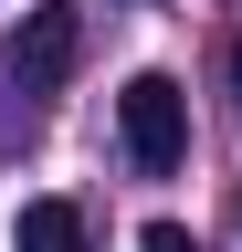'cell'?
Masks as SVG:
<instances>
[{"instance_id":"obj_1","label":"cell","mask_w":242,"mask_h":252,"mask_svg":"<svg viewBox=\"0 0 242 252\" xmlns=\"http://www.w3.org/2000/svg\"><path fill=\"white\" fill-rule=\"evenodd\" d=\"M116 126H127V158H137L147 179L179 168V158H190V94H179V74H127Z\"/></svg>"},{"instance_id":"obj_2","label":"cell","mask_w":242,"mask_h":252,"mask_svg":"<svg viewBox=\"0 0 242 252\" xmlns=\"http://www.w3.org/2000/svg\"><path fill=\"white\" fill-rule=\"evenodd\" d=\"M74 53H84V11H74V0H32L0 63H11V84H21V94H53V84L74 74Z\"/></svg>"},{"instance_id":"obj_3","label":"cell","mask_w":242,"mask_h":252,"mask_svg":"<svg viewBox=\"0 0 242 252\" xmlns=\"http://www.w3.org/2000/svg\"><path fill=\"white\" fill-rule=\"evenodd\" d=\"M11 252H95V242H84V210H74V200H21Z\"/></svg>"},{"instance_id":"obj_4","label":"cell","mask_w":242,"mask_h":252,"mask_svg":"<svg viewBox=\"0 0 242 252\" xmlns=\"http://www.w3.org/2000/svg\"><path fill=\"white\" fill-rule=\"evenodd\" d=\"M137 252H210V242H190L179 220H147V231H137Z\"/></svg>"},{"instance_id":"obj_5","label":"cell","mask_w":242,"mask_h":252,"mask_svg":"<svg viewBox=\"0 0 242 252\" xmlns=\"http://www.w3.org/2000/svg\"><path fill=\"white\" fill-rule=\"evenodd\" d=\"M232 94H242V42H232Z\"/></svg>"}]
</instances>
